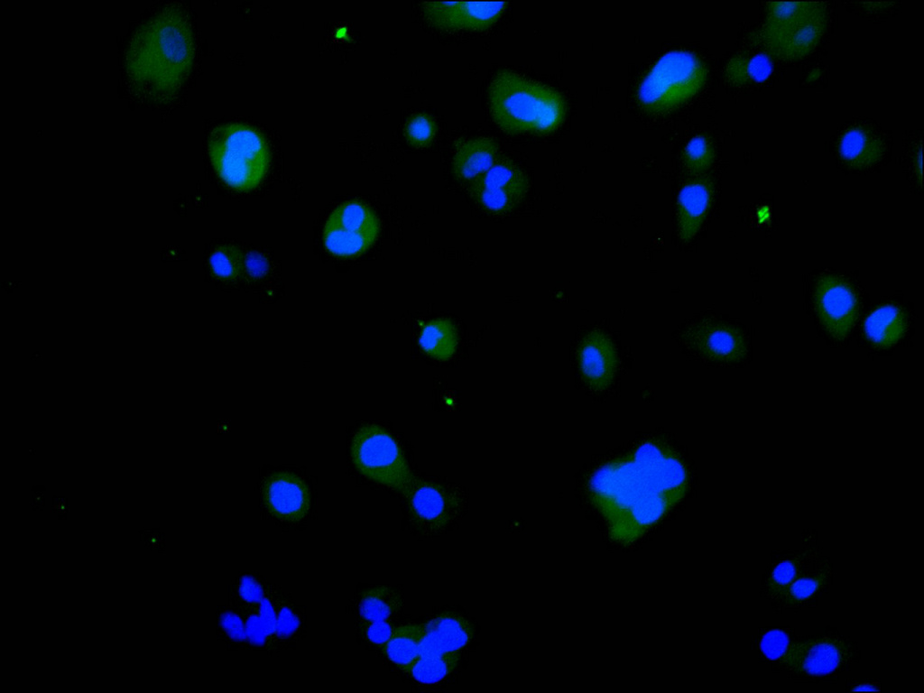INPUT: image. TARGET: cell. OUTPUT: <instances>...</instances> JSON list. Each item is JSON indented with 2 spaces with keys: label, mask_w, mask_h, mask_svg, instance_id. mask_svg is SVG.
Segmentation results:
<instances>
[{
  "label": "cell",
  "mask_w": 924,
  "mask_h": 693,
  "mask_svg": "<svg viewBox=\"0 0 924 693\" xmlns=\"http://www.w3.org/2000/svg\"><path fill=\"white\" fill-rule=\"evenodd\" d=\"M796 635L790 627H769L760 629L756 640L757 650L765 661L778 663L789 651Z\"/></svg>",
  "instance_id": "cell-32"
},
{
  "label": "cell",
  "mask_w": 924,
  "mask_h": 693,
  "mask_svg": "<svg viewBox=\"0 0 924 693\" xmlns=\"http://www.w3.org/2000/svg\"><path fill=\"white\" fill-rule=\"evenodd\" d=\"M715 156V149L709 138L699 134L691 137L684 146L682 162L688 172L698 176L710 168Z\"/></svg>",
  "instance_id": "cell-33"
},
{
  "label": "cell",
  "mask_w": 924,
  "mask_h": 693,
  "mask_svg": "<svg viewBox=\"0 0 924 693\" xmlns=\"http://www.w3.org/2000/svg\"><path fill=\"white\" fill-rule=\"evenodd\" d=\"M379 228L378 218L371 208L358 201H347L328 218L324 245L336 256H357L374 244Z\"/></svg>",
  "instance_id": "cell-9"
},
{
  "label": "cell",
  "mask_w": 924,
  "mask_h": 693,
  "mask_svg": "<svg viewBox=\"0 0 924 693\" xmlns=\"http://www.w3.org/2000/svg\"><path fill=\"white\" fill-rule=\"evenodd\" d=\"M494 123L507 133L544 134L563 121L566 103L556 89L511 70L498 72L488 87Z\"/></svg>",
  "instance_id": "cell-3"
},
{
  "label": "cell",
  "mask_w": 924,
  "mask_h": 693,
  "mask_svg": "<svg viewBox=\"0 0 924 693\" xmlns=\"http://www.w3.org/2000/svg\"><path fill=\"white\" fill-rule=\"evenodd\" d=\"M51 510L58 514V519H67L69 513L68 499L64 496L53 495Z\"/></svg>",
  "instance_id": "cell-41"
},
{
  "label": "cell",
  "mask_w": 924,
  "mask_h": 693,
  "mask_svg": "<svg viewBox=\"0 0 924 693\" xmlns=\"http://www.w3.org/2000/svg\"><path fill=\"white\" fill-rule=\"evenodd\" d=\"M904 311L893 305H884L872 311L864 320V330L875 346L888 347L897 343L907 329Z\"/></svg>",
  "instance_id": "cell-24"
},
{
  "label": "cell",
  "mask_w": 924,
  "mask_h": 693,
  "mask_svg": "<svg viewBox=\"0 0 924 693\" xmlns=\"http://www.w3.org/2000/svg\"><path fill=\"white\" fill-rule=\"evenodd\" d=\"M815 306L822 325L838 340L846 337L859 315V301L854 288L835 276L826 275L818 280Z\"/></svg>",
  "instance_id": "cell-12"
},
{
  "label": "cell",
  "mask_w": 924,
  "mask_h": 693,
  "mask_svg": "<svg viewBox=\"0 0 924 693\" xmlns=\"http://www.w3.org/2000/svg\"><path fill=\"white\" fill-rule=\"evenodd\" d=\"M458 661L459 652L420 656L405 672L419 682L435 684L450 674L457 667Z\"/></svg>",
  "instance_id": "cell-30"
},
{
  "label": "cell",
  "mask_w": 924,
  "mask_h": 693,
  "mask_svg": "<svg viewBox=\"0 0 924 693\" xmlns=\"http://www.w3.org/2000/svg\"><path fill=\"white\" fill-rule=\"evenodd\" d=\"M505 2H423L425 19L446 32L482 31L494 24L506 9Z\"/></svg>",
  "instance_id": "cell-13"
},
{
  "label": "cell",
  "mask_w": 924,
  "mask_h": 693,
  "mask_svg": "<svg viewBox=\"0 0 924 693\" xmlns=\"http://www.w3.org/2000/svg\"><path fill=\"white\" fill-rule=\"evenodd\" d=\"M474 628L461 614H443L422 624L420 656L459 652L471 641Z\"/></svg>",
  "instance_id": "cell-19"
},
{
  "label": "cell",
  "mask_w": 924,
  "mask_h": 693,
  "mask_svg": "<svg viewBox=\"0 0 924 693\" xmlns=\"http://www.w3.org/2000/svg\"><path fill=\"white\" fill-rule=\"evenodd\" d=\"M686 338L699 355L716 362L737 361L746 353L744 335L735 327L720 322L708 320L693 325Z\"/></svg>",
  "instance_id": "cell-14"
},
{
  "label": "cell",
  "mask_w": 924,
  "mask_h": 693,
  "mask_svg": "<svg viewBox=\"0 0 924 693\" xmlns=\"http://www.w3.org/2000/svg\"><path fill=\"white\" fill-rule=\"evenodd\" d=\"M268 581L255 572L239 574L229 587L228 603L238 609H258Z\"/></svg>",
  "instance_id": "cell-29"
},
{
  "label": "cell",
  "mask_w": 924,
  "mask_h": 693,
  "mask_svg": "<svg viewBox=\"0 0 924 693\" xmlns=\"http://www.w3.org/2000/svg\"><path fill=\"white\" fill-rule=\"evenodd\" d=\"M773 70L772 61L765 53L753 55L738 54L726 63L725 76L733 85L765 81Z\"/></svg>",
  "instance_id": "cell-27"
},
{
  "label": "cell",
  "mask_w": 924,
  "mask_h": 693,
  "mask_svg": "<svg viewBox=\"0 0 924 693\" xmlns=\"http://www.w3.org/2000/svg\"><path fill=\"white\" fill-rule=\"evenodd\" d=\"M578 366L590 388L602 391L613 381L617 368V353L610 337L593 330L581 341L578 350Z\"/></svg>",
  "instance_id": "cell-16"
},
{
  "label": "cell",
  "mask_w": 924,
  "mask_h": 693,
  "mask_svg": "<svg viewBox=\"0 0 924 693\" xmlns=\"http://www.w3.org/2000/svg\"><path fill=\"white\" fill-rule=\"evenodd\" d=\"M714 185L705 175L692 176L679 191L676 205L679 237L688 242L698 233L710 209Z\"/></svg>",
  "instance_id": "cell-17"
},
{
  "label": "cell",
  "mask_w": 924,
  "mask_h": 693,
  "mask_svg": "<svg viewBox=\"0 0 924 693\" xmlns=\"http://www.w3.org/2000/svg\"><path fill=\"white\" fill-rule=\"evenodd\" d=\"M499 157L498 145L491 138L480 136L462 141L453 156V173L458 180L470 183L490 169Z\"/></svg>",
  "instance_id": "cell-21"
},
{
  "label": "cell",
  "mask_w": 924,
  "mask_h": 693,
  "mask_svg": "<svg viewBox=\"0 0 924 693\" xmlns=\"http://www.w3.org/2000/svg\"><path fill=\"white\" fill-rule=\"evenodd\" d=\"M140 539L151 550L163 553L165 550V534L160 528L143 529L139 531Z\"/></svg>",
  "instance_id": "cell-39"
},
{
  "label": "cell",
  "mask_w": 924,
  "mask_h": 693,
  "mask_svg": "<svg viewBox=\"0 0 924 693\" xmlns=\"http://www.w3.org/2000/svg\"><path fill=\"white\" fill-rule=\"evenodd\" d=\"M276 609V626L271 653L278 652L296 643L304 634L307 624L306 609L280 587L273 584Z\"/></svg>",
  "instance_id": "cell-22"
},
{
  "label": "cell",
  "mask_w": 924,
  "mask_h": 693,
  "mask_svg": "<svg viewBox=\"0 0 924 693\" xmlns=\"http://www.w3.org/2000/svg\"><path fill=\"white\" fill-rule=\"evenodd\" d=\"M819 550L820 548L808 542L800 550L772 552L771 562L761 582V596L773 606Z\"/></svg>",
  "instance_id": "cell-20"
},
{
  "label": "cell",
  "mask_w": 924,
  "mask_h": 693,
  "mask_svg": "<svg viewBox=\"0 0 924 693\" xmlns=\"http://www.w3.org/2000/svg\"><path fill=\"white\" fill-rule=\"evenodd\" d=\"M273 584L268 582L266 592L258 608L259 618L267 637L266 651L271 653L276 626V609L273 593Z\"/></svg>",
  "instance_id": "cell-37"
},
{
  "label": "cell",
  "mask_w": 924,
  "mask_h": 693,
  "mask_svg": "<svg viewBox=\"0 0 924 693\" xmlns=\"http://www.w3.org/2000/svg\"><path fill=\"white\" fill-rule=\"evenodd\" d=\"M358 634L369 644L383 647L392 637L395 627L390 620H357Z\"/></svg>",
  "instance_id": "cell-36"
},
{
  "label": "cell",
  "mask_w": 924,
  "mask_h": 693,
  "mask_svg": "<svg viewBox=\"0 0 924 693\" xmlns=\"http://www.w3.org/2000/svg\"><path fill=\"white\" fill-rule=\"evenodd\" d=\"M846 691H882V683L877 680H847Z\"/></svg>",
  "instance_id": "cell-40"
},
{
  "label": "cell",
  "mask_w": 924,
  "mask_h": 693,
  "mask_svg": "<svg viewBox=\"0 0 924 693\" xmlns=\"http://www.w3.org/2000/svg\"><path fill=\"white\" fill-rule=\"evenodd\" d=\"M683 464L658 441L641 444L591 477L589 493L613 540L630 544L660 521L685 494Z\"/></svg>",
  "instance_id": "cell-1"
},
{
  "label": "cell",
  "mask_w": 924,
  "mask_h": 693,
  "mask_svg": "<svg viewBox=\"0 0 924 693\" xmlns=\"http://www.w3.org/2000/svg\"><path fill=\"white\" fill-rule=\"evenodd\" d=\"M217 635L230 649H246L244 615L240 609L230 603L217 607Z\"/></svg>",
  "instance_id": "cell-31"
},
{
  "label": "cell",
  "mask_w": 924,
  "mask_h": 693,
  "mask_svg": "<svg viewBox=\"0 0 924 693\" xmlns=\"http://www.w3.org/2000/svg\"><path fill=\"white\" fill-rule=\"evenodd\" d=\"M859 659L856 642L829 628L816 635L796 636L773 670L783 671L797 682L818 683L838 680L839 675Z\"/></svg>",
  "instance_id": "cell-6"
},
{
  "label": "cell",
  "mask_w": 924,
  "mask_h": 693,
  "mask_svg": "<svg viewBox=\"0 0 924 693\" xmlns=\"http://www.w3.org/2000/svg\"><path fill=\"white\" fill-rule=\"evenodd\" d=\"M33 486H34V488L36 490L35 491L32 490L33 494L32 495V501L30 503L31 507L34 511L35 510H42L44 508V506H45V498H44V495H43V492L45 490V487L43 485H33Z\"/></svg>",
  "instance_id": "cell-42"
},
{
  "label": "cell",
  "mask_w": 924,
  "mask_h": 693,
  "mask_svg": "<svg viewBox=\"0 0 924 693\" xmlns=\"http://www.w3.org/2000/svg\"><path fill=\"white\" fill-rule=\"evenodd\" d=\"M422 624L395 628L392 637L382 647L385 656L403 671L420 657Z\"/></svg>",
  "instance_id": "cell-26"
},
{
  "label": "cell",
  "mask_w": 924,
  "mask_h": 693,
  "mask_svg": "<svg viewBox=\"0 0 924 693\" xmlns=\"http://www.w3.org/2000/svg\"><path fill=\"white\" fill-rule=\"evenodd\" d=\"M195 55L192 31L179 9H165L134 33L125 56L127 75L151 97L174 93L187 78Z\"/></svg>",
  "instance_id": "cell-2"
},
{
  "label": "cell",
  "mask_w": 924,
  "mask_h": 693,
  "mask_svg": "<svg viewBox=\"0 0 924 693\" xmlns=\"http://www.w3.org/2000/svg\"><path fill=\"white\" fill-rule=\"evenodd\" d=\"M402 607L401 592L391 586H373L357 592L351 605L361 621L390 620Z\"/></svg>",
  "instance_id": "cell-23"
},
{
  "label": "cell",
  "mask_w": 924,
  "mask_h": 693,
  "mask_svg": "<svg viewBox=\"0 0 924 693\" xmlns=\"http://www.w3.org/2000/svg\"><path fill=\"white\" fill-rule=\"evenodd\" d=\"M240 611L245 618L246 649L266 651L267 637L259 618L258 609H240Z\"/></svg>",
  "instance_id": "cell-38"
},
{
  "label": "cell",
  "mask_w": 924,
  "mask_h": 693,
  "mask_svg": "<svg viewBox=\"0 0 924 693\" xmlns=\"http://www.w3.org/2000/svg\"><path fill=\"white\" fill-rule=\"evenodd\" d=\"M528 189L525 172L505 156H500L490 169L469 183L473 200L494 216L512 211L525 198Z\"/></svg>",
  "instance_id": "cell-11"
},
{
  "label": "cell",
  "mask_w": 924,
  "mask_h": 693,
  "mask_svg": "<svg viewBox=\"0 0 924 693\" xmlns=\"http://www.w3.org/2000/svg\"><path fill=\"white\" fill-rule=\"evenodd\" d=\"M242 264L241 253L233 246L219 248L210 258V265L214 273L224 279H232L237 276L242 270Z\"/></svg>",
  "instance_id": "cell-35"
},
{
  "label": "cell",
  "mask_w": 924,
  "mask_h": 693,
  "mask_svg": "<svg viewBox=\"0 0 924 693\" xmlns=\"http://www.w3.org/2000/svg\"><path fill=\"white\" fill-rule=\"evenodd\" d=\"M208 154L217 175L238 190L259 185L270 162L263 135L242 123H226L214 128L208 138Z\"/></svg>",
  "instance_id": "cell-4"
},
{
  "label": "cell",
  "mask_w": 924,
  "mask_h": 693,
  "mask_svg": "<svg viewBox=\"0 0 924 693\" xmlns=\"http://www.w3.org/2000/svg\"><path fill=\"white\" fill-rule=\"evenodd\" d=\"M420 345L430 356L445 360L455 352L457 333L454 324L446 319H437L425 325L420 332Z\"/></svg>",
  "instance_id": "cell-28"
},
{
  "label": "cell",
  "mask_w": 924,
  "mask_h": 693,
  "mask_svg": "<svg viewBox=\"0 0 924 693\" xmlns=\"http://www.w3.org/2000/svg\"><path fill=\"white\" fill-rule=\"evenodd\" d=\"M351 454L357 469L378 484L402 492L414 479L395 439L376 425L355 433Z\"/></svg>",
  "instance_id": "cell-8"
},
{
  "label": "cell",
  "mask_w": 924,
  "mask_h": 693,
  "mask_svg": "<svg viewBox=\"0 0 924 693\" xmlns=\"http://www.w3.org/2000/svg\"><path fill=\"white\" fill-rule=\"evenodd\" d=\"M263 501L268 511L284 522H298L309 512L310 494L305 483L290 473L270 476L263 484Z\"/></svg>",
  "instance_id": "cell-15"
},
{
  "label": "cell",
  "mask_w": 924,
  "mask_h": 693,
  "mask_svg": "<svg viewBox=\"0 0 924 693\" xmlns=\"http://www.w3.org/2000/svg\"><path fill=\"white\" fill-rule=\"evenodd\" d=\"M832 579V563L819 550L772 608L775 612H782L812 606L817 604L818 597L828 590Z\"/></svg>",
  "instance_id": "cell-18"
},
{
  "label": "cell",
  "mask_w": 924,
  "mask_h": 693,
  "mask_svg": "<svg viewBox=\"0 0 924 693\" xmlns=\"http://www.w3.org/2000/svg\"><path fill=\"white\" fill-rule=\"evenodd\" d=\"M707 68L695 52L675 49L663 53L637 88V99L646 111H669L691 97L705 84Z\"/></svg>",
  "instance_id": "cell-5"
},
{
  "label": "cell",
  "mask_w": 924,
  "mask_h": 693,
  "mask_svg": "<svg viewBox=\"0 0 924 693\" xmlns=\"http://www.w3.org/2000/svg\"><path fill=\"white\" fill-rule=\"evenodd\" d=\"M404 132L406 139L411 145L425 147L433 141L437 132V125L430 115L417 113L408 119Z\"/></svg>",
  "instance_id": "cell-34"
},
{
  "label": "cell",
  "mask_w": 924,
  "mask_h": 693,
  "mask_svg": "<svg viewBox=\"0 0 924 693\" xmlns=\"http://www.w3.org/2000/svg\"><path fill=\"white\" fill-rule=\"evenodd\" d=\"M826 24L827 13L818 3H770L761 38L774 56L800 59L817 46Z\"/></svg>",
  "instance_id": "cell-7"
},
{
  "label": "cell",
  "mask_w": 924,
  "mask_h": 693,
  "mask_svg": "<svg viewBox=\"0 0 924 693\" xmlns=\"http://www.w3.org/2000/svg\"><path fill=\"white\" fill-rule=\"evenodd\" d=\"M838 150L846 163L857 168L872 165L880 160L883 151L880 139L862 127L847 130L839 141Z\"/></svg>",
  "instance_id": "cell-25"
},
{
  "label": "cell",
  "mask_w": 924,
  "mask_h": 693,
  "mask_svg": "<svg viewBox=\"0 0 924 693\" xmlns=\"http://www.w3.org/2000/svg\"><path fill=\"white\" fill-rule=\"evenodd\" d=\"M402 493L412 525L426 536L444 531L458 517L463 506L457 491L432 482L414 478Z\"/></svg>",
  "instance_id": "cell-10"
}]
</instances>
